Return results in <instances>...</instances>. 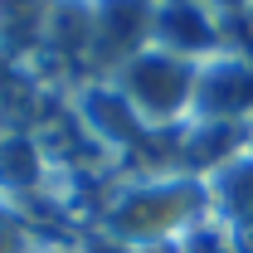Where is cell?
Returning <instances> with one entry per match:
<instances>
[{
  "label": "cell",
  "mask_w": 253,
  "mask_h": 253,
  "mask_svg": "<svg viewBox=\"0 0 253 253\" xmlns=\"http://www.w3.org/2000/svg\"><path fill=\"white\" fill-rule=\"evenodd\" d=\"M190 88H195V68L185 59H175V54H136L131 68H126L131 112L136 117H151V122L175 117L190 102Z\"/></svg>",
  "instance_id": "cell-1"
},
{
  "label": "cell",
  "mask_w": 253,
  "mask_h": 253,
  "mask_svg": "<svg viewBox=\"0 0 253 253\" xmlns=\"http://www.w3.org/2000/svg\"><path fill=\"white\" fill-rule=\"evenodd\" d=\"M200 190L195 185H151V190H136L131 200L117 205L112 214V234L122 239H161L170 229H180L195 210Z\"/></svg>",
  "instance_id": "cell-2"
},
{
  "label": "cell",
  "mask_w": 253,
  "mask_h": 253,
  "mask_svg": "<svg viewBox=\"0 0 253 253\" xmlns=\"http://www.w3.org/2000/svg\"><path fill=\"white\" fill-rule=\"evenodd\" d=\"M20 249H25V239H20L15 219H5V214H0V253H20Z\"/></svg>",
  "instance_id": "cell-3"
}]
</instances>
